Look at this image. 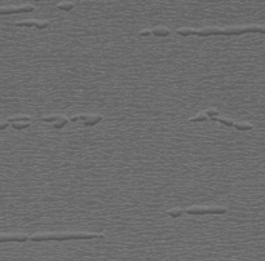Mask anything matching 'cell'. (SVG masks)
<instances>
[{"instance_id": "cell-1", "label": "cell", "mask_w": 265, "mask_h": 261, "mask_svg": "<svg viewBox=\"0 0 265 261\" xmlns=\"http://www.w3.org/2000/svg\"><path fill=\"white\" fill-rule=\"evenodd\" d=\"M103 238L101 233H62V234H38L30 237L33 242H43V241H69V239H94Z\"/></svg>"}, {"instance_id": "cell-2", "label": "cell", "mask_w": 265, "mask_h": 261, "mask_svg": "<svg viewBox=\"0 0 265 261\" xmlns=\"http://www.w3.org/2000/svg\"><path fill=\"white\" fill-rule=\"evenodd\" d=\"M225 207H204V205H193L185 210L189 215H224L226 213Z\"/></svg>"}, {"instance_id": "cell-3", "label": "cell", "mask_w": 265, "mask_h": 261, "mask_svg": "<svg viewBox=\"0 0 265 261\" xmlns=\"http://www.w3.org/2000/svg\"><path fill=\"white\" fill-rule=\"evenodd\" d=\"M246 32H261L265 34V26H246V27H231V29H220V35H242Z\"/></svg>"}, {"instance_id": "cell-4", "label": "cell", "mask_w": 265, "mask_h": 261, "mask_svg": "<svg viewBox=\"0 0 265 261\" xmlns=\"http://www.w3.org/2000/svg\"><path fill=\"white\" fill-rule=\"evenodd\" d=\"M35 9L34 5H24V7H10V8H0V14H16V13H29Z\"/></svg>"}, {"instance_id": "cell-5", "label": "cell", "mask_w": 265, "mask_h": 261, "mask_svg": "<svg viewBox=\"0 0 265 261\" xmlns=\"http://www.w3.org/2000/svg\"><path fill=\"white\" fill-rule=\"evenodd\" d=\"M16 26H18V27H24V26H26V27H31V26H35V27H38V29H47L48 26H49V22L48 21H21V22H17L16 24Z\"/></svg>"}, {"instance_id": "cell-6", "label": "cell", "mask_w": 265, "mask_h": 261, "mask_svg": "<svg viewBox=\"0 0 265 261\" xmlns=\"http://www.w3.org/2000/svg\"><path fill=\"white\" fill-rule=\"evenodd\" d=\"M29 239L27 235L24 234H16V235H0V243L3 242H26Z\"/></svg>"}, {"instance_id": "cell-7", "label": "cell", "mask_w": 265, "mask_h": 261, "mask_svg": "<svg viewBox=\"0 0 265 261\" xmlns=\"http://www.w3.org/2000/svg\"><path fill=\"white\" fill-rule=\"evenodd\" d=\"M193 35L197 36H211V35H220V29H202V30H193Z\"/></svg>"}, {"instance_id": "cell-8", "label": "cell", "mask_w": 265, "mask_h": 261, "mask_svg": "<svg viewBox=\"0 0 265 261\" xmlns=\"http://www.w3.org/2000/svg\"><path fill=\"white\" fill-rule=\"evenodd\" d=\"M31 120V116H27V115H16V116H10L8 118V123H19V122H25V123H29Z\"/></svg>"}, {"instance_id": "cell-9", "label": "cell", "mask_w": 265, "mask_h": 261, "mask_svg": "<svg viewBox=\"0 0 265 261\" xmlns=\"http://www.w3.org/2000/svg\"><path fill=\"white\" fill-rule=\"evenodd\" d=\"M211 120H214V122H219L221 124H224V125H228V127H233L234 125V122L231 120V119H228V118H219V116H214V118H209Z\"/></svg>"}, {"instance_id": "cell-10", "label": "cell", "mask_w": 265, "mask_h": 261, "mask_svg": "<svg viewBox=\"0 0 265 261\" xmlns=\"http://www.w3.org/2000/svg\"><path fill=\"white\" fill-rule=\"evenodd\" d=\"M102 120V116L101 115H92L91 119H88V120L84 122V125H87V127H92V125H96L98 122Z\"/></svg>"}, {"instance_id": "cell-11", "label": "cell", "mask_w": 265, "mask_h": 261, "mask_svg": "<svg viewBox=\"0 0 265 261\" xmlns=\"http://www.w3.org/2000/svg\"><path fill=\"white\" fill-rule=\"evenodd\" d=\"M151 34L155 36H168L169 35V30L166 27H161V29H154L151 31Z\"/></svg>"}, {"instance_id": "cell-12", "label": "cell", "mask_w": 265, "mask_h": 261, "mask_svg": "<svg viewBox=\"0 0 265 261\" xmlns=\"http://www.w3.org/2000/svg\"><path fill=\"white\" fill-rule=\"evenodd\" d=\"M233 127L238 130H251L253 128V125L250 124V123H236V122H234V125Z\"/></svg>"}, {"instance_id": "cell-13", "label": "cell", "mask_w": 265, "mask_h": 261, "mask_svg": "<svg viewBox=\"0 0 265 261\" xmlns=\"http://www.w3.org/2000/svg\"><path fill=\"white\" fill-rule=\"evenodd\" d=\"M63 116L62 115H49V116H41L40 118V120L41 122H47V123H50V122H58V120H61Z\"/></svg>"}, {"instance_id": "cell-14", "label": "cell", "mask_w": 265, "mask_h": 261, "mask_svg": "<svg viewBox=\"0 0 265 261\" xmlns=\"http://www.w3.org/2000/svg\"><path fill=\"white\" fill-rule=\"evenodd\" d=\"M74 7H75V4L74 3H60V4H57V8L58 9H61V10H66V12H69V10H71Z\"/></svg>"}, {"instance_id": "cell-15", "label": "cell", "mask_w": 265, "mask_h": 261, "mask_svg": "<svg viewBox=\"0 0 265 261\" xmlns=\"http://www.w3.org/2000/svg\"><path fill=\"white\" fill-rule=\"evenodd\" d=\"M207 119H208V116H207L204 113H200V114H198L197 116L189 118V122H204V120H207Z\"/></svg>"}, {"instance_id": "cell-16", "label": "cell", "mask_w": 265, "mask_h": 261, "mask_svg": "<svg viewBox=\"0 0 265 261\" xmlns=\"http://www.w3.org/2000/svg\"><path fill=\"white\" fill-rule=\"evenodd\" d=\"M183 212H184V210H181V208H173V210L167 211V215L171 217H180L183 215Z\"/></svg>"}, {"instance_id": "cell-17", "label": "cell", "mask_w": 265, "mask_h": 261, "mask_svg": "<svg viewBox=\"0 0 265 261\" xmlns=\"http://www.w3.org/2000/svg\"><path fill=\"white\" fill-rule=\"evenodd\" d=\"M176 32H177L178 35H181V36H189V35H193V30H192V29H178Z\"/></svg>"}, {"instance_id": "cell-18", "label": "cell", "mask_w": 265, "mask_h": 261, "mask_svg": "<svg viewBox=\"0 0 265 261\" xmlns=\"http://www.w3.org/2000/svg\"><path fill=\"white\" fill-rule=\"evenodd\" d=\"M67 123H69V119H67L66 116H63V118L61 119V120H58V122H57L55 125H53V128H57V129H60V128H62V127H65Z\"/></svg>"}, {"instance_id": "cell-19", "label": "cell", "mask_w": 265, "mask_h": 261, "mask_svg": "<svg viewBox=\"0 0 265 261\" xmlns=\"http://www.w3.org/2000/svg\"><path fill=\"white\" fill-rule=\"evenodd\" d=\"M12 127L14 129H24V128H29L30 123H12Z\"/></svg>"}, {"instance_id": "cell-20", "label": "cell", "mask_w": 265, "mask_h": 261, "mask_svg": "<svg viewBox=\"0 0 265 261\" xmlns=\"http://www.w3.org/2000/svg\"><path fill=\"white\" fill-rule=\"evenodd\" d=\"M207 116H209V118H214V116H217L219 115V111L217 110H215V109H208V110L204 113Z\"/></svg>"}, {"instance_id": "cell-21", "label": "cell", "mask_w": 265, "mask_h": 261, "mask_svg": "<svg viewBox=\"0 0 265 261\" xmlns=\"http://www.w3.org/2000/svg\"><path fill=\"white\" fill-rule=\"evenodd\" d=\"M150 34H151V31H150V30H144V31H141V32H140L139 35H140V36H147V35H150Z\"/></svg>"}, {"instance_id": "cell-22", "label": "cell", "mask_w": 265, "mask_h": 261, "mask_svg": "<svg viewBox=\"0 0 265 261\" xmlns=\"http://www.w3.org/2000/svg\"><path fill=\"white\" fill-rule=\"evenodd\" d=\"M8 125H9V123H8V122L0 123V129H5V128H8Z\"/></svg>"}]
</instances>
